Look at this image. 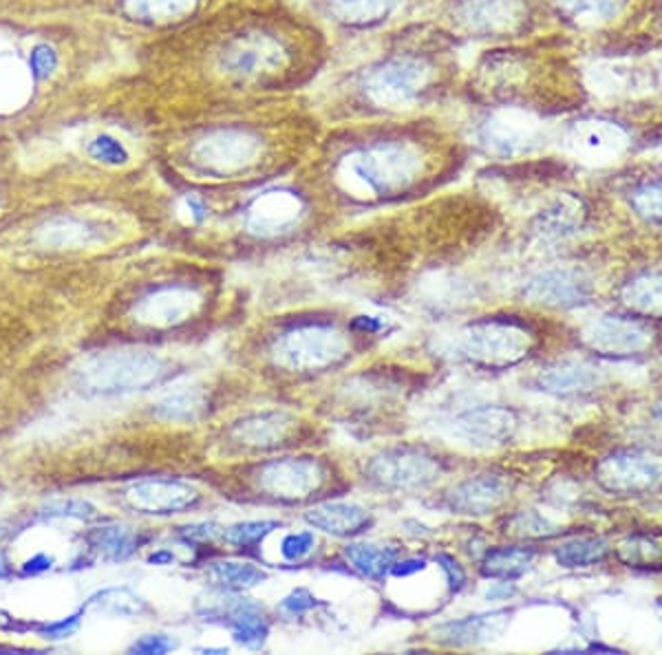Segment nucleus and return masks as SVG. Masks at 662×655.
I'll return each instance as SVG.
<instances>
[{"label":"nucleus","mask_w":662,"mask_h":655,"mask_svg":"<svg viewBox=\"0 0 662 655\" xmlns=\"http://www.w3.org/2000/svg\"><path fill=\"white\" fill-rule=\"evenodd\" d=\"M429 69L416 58H394L369 71L364 77L366 96L381 107L400 109L411 105L426 86Z\"/></svg>","instance_id":"obj_4"},{"label":"nucleus","mask_w":662,"mask_h":655,"mask_svg":"<svg viewBox=\"0 0 662 655\" xmlns=\"http://www.w3.org/2000/svg\"><path fill=\"white\" fill-rule=\"evenodd\" d=\"M321 482V471L314 461L286 459L263 468L261 486L282 499H301Z\"/></svg>","instance_id":"obj_15"},{"label":"nucleus","mask_w":662,"mask_h":655,"mask_svg":"<svg viewBox=\"0 0 662 655\" xmlns=\"http://www.w3.org/2000/svg\"><path fill=\"white\" fill-rule=\"evenodd\" d=\"M616 554L629 568H658L662 566V538L653 534H634L618 545Z\"/></svg>","instance_id":"obj_30"},{"label":"nucleus","mask_w":662,"mask_h":655,"mask_svg":"<svg viewBox=\"0 0 662 655\" xmlns=\"http://www.w3.org/2000/svg\"><path fill=\"white\" fill-rule=\"evenodd\" d=\"M597 371L581 360H563L539 373V385L543 387V391L558 396L590 391L592 387H597Z\"/></svg>","instance_id":"obj_19"},{"label":"nucleus","mask_w":662,"mask_h":655,"mask_svg":"<svg viewBox=\"0 0 662 655\" xmlns=\"http://www.w3.org/2000/svg\"><path fill=\"white\" fill-rule=\"evenodd\" d=\"M258 153V140L250 133L226 131L215 135L204 148V161L221 172L245 168Z\"/></svg>","instance_id":"obj_18"},{"label":"nucleus","mask_w":662,"mask_h":655,"mask_svg":"<svg viewBox=\"0 0 662 655\" xmlns=\"http://www.w3.org/2000/svg\"><path fill=\"white\" fill-rule=\"evenodd\" d=\"M305 519L310 525L334 536H351L369 525V514L353 504H327L308 512Z\"/></svg>","instance_id":"obj_21"},{"label":"nucleus","mask_w":662,"mask_h":655,"mask_svg":"<svg viewBox=\"0 0 662 655\" xmlns=\"http://www.w3.org/2000/svg\"><path fill=\"white\" fill-rule=\"evenodd\" d=\"M510 497V486L499 475H480L457 486L450 495V508L459 514H489Z\"/></svg>","instance_id":"obj_16"},{"label":"nucleus","mask_w":662,"mask_h":655,"mask_svg":"<svg viewBox=\"0 0 662 655\" xmlns=\"http://www.w3.org/2000/svg\"><path fill=\"white\" fill-rule=\"evenodd\" d=\"M353 329H362V331H375L377 329V323H373L371 318H358L356 323H353Z\"/></svg>","instance_id":"obj_53"},{"label":"nucleus","mask_w":662,"mask_h":655,"mask_svg":"<svg viewBox=\"0 0 662 655\" xmlns=\"http://www.w3.org/2000/svg\"><path fill=\"white\" fill-rule=\"evenodd\" d=\"M14 577V566L12 560L8 558L5 551H0V581H8Z\"/></svg>","instance_id":"obj_52"},{"label":"nucleus","mask_w":662,"mask_h":655,"mask_svg":"<svg viewBox=\"0 0 662 655\" xmlns=\"http://www.w3.org/2000/svg\"><path fill=\"white\" fill-rule=\"evenodd\" d=\"M318 605H321L318 598L314 594H310L308 590H294L290 596L282 598L280 609L286 611V614H290V616H303V614H308L310 609H314Z\"/></svg>","instance_id":"obj_44"},{"label":"nucleus","mask_w":662,"mask_h":655,"mask_svg":"<svg viewBox=\"0 0 662 655\" xmlns=\"http://www.w3.org/2000/svg\"><path fill=\"white\" fill-rule=\"evenodd\" d=\"M345 556L353 566V570H358L362 577L381 581L392 572L396 558H398V551L392 547L353 543V545L345 547Z\"/></svg>","instance_id":"obj_26"},{"label":"nucleus","mask_w":662,"mask_h":655,"mask_svg":"<svg viewBox=\"0 0 662 655\" xmlns=\"http://www.w3.org/2000/svg\"><path fill=\"white\" fill-rule=\"evenodd\" d=\"M435 560H437V563H440V568L446 572L448 585H450L455 592H457V590H461V585H464L466 577H464L461 568L457 566V560H455V558H450V556H446V554H440Z\"/></svg>","instance_id":"obj_46"},{"label":"nucleus","mask_w":662,"mask_h":655,"mask_svg":"<svg viewBox=\"0 0 662 655\" xmlns=\"http://www.w3.org/2000/svg\"><path fill=\"white\" fill-rule=\"evenodd\" d=\"M655 415H658V420L662 422V400L655 404Z\"/></svg>","instance_id":"obj_54"},{"label":"nucleus","mask_w":662,"mask_h":655,"mask_svg":"<svg viewBox=\"0 0 662 655\" xmlns=\"http://www.w3.org/2000/svg\"><path fill=\"white\" fill-rule=\"evenodd\" d=\"M314 547V534L312 532H299V534H288L280 543V554L286 556L288 560H299L305 554H310V549Z\"/></svg>","instance_id":"obj_43"},{"label":"nucleus","mask_w":662,"mask_h":655,"mask_svg":"<svg viewBox=\"0 0 662 655\" xmlns=\"http://www.w3.org/2000/svg\"><path fill=\"white\" fill-rule=\"evenodd\" d=\"M461 349L470 360L484 366H510L528 355L530 336L510 320H486L466 331Z\"/></svg>","instance_id":"obj_3"},{"label":"nucleus","mask_w":662,"mask_h":655,"mask_svg":"<svg viewBox=\"0 0 662 655\" xmlns=\"http://www.w3.org/2000/svg\"><path fill=\"white\" fill-rule=\"evenodd\" d=\"M418 170V157L402 146H375L345 159L342 174L369 193H389Z\"/></svg>","instance_id":"obj_2"},{"label":"nucleus","mask_w":662,"mask_h":655,"mask_svg":"<svg viewBox=\"0 0 662 655\" xmlns=\"http://www.w3.org/2000/svg\"><path fill=\"white\" fill-rule=\"evenodd\" d=\"M499 616H502V614L466 618V620L446 624L442 631H444V635H446V642H450V644H470V642H478V640L486 638L489 631H491V624H493Z\"/></svg>","instance_id":"obj_33"},{"label":"nucleus","mask_w":662,"mask_h":655,"mask_svg":"<svg viewBox=\"0 0 662 655\" xmlns=\"http://www.w3.org/2000/svg\"><path fill=\"white\" fill-rule=\"evenodd\" d=\"M607 543L599 536H581L573 538L558 547L556 560L563 568H588L607 556Z\"/></svg>","instance_id":"obj_29"},{"label":"nucleus","mask_w":662,"mask_h":655,"mask_svg":"<svg viewBox=\"0 0 662 655\" xmlns=\"http://www.w3.org/2000/svg\"><path fill=\"white\" fill-rule=\"evenodd\" d=\"M286 60V51L282 47L263 34H252L239 38L224 56V64L230 73L254 77L267 71H274Z\"/></svg>","instance_id":"obj_14"},{"label":"nucleus","mask_w":662,"mask_h":655,"mask_svg":"<svg viewBox=\"0 0 662 655\" xmlns=\"http://www.w3.org/2000/svg\"><path fill=\"white\" fill-rule=\"evenodd\" d=\"M210 574L224 587H252L265 581V574L250 563H215Z\"/></svg>","instance_id":"obj_37"},{"label":"nucleus","mask_w":662,"mask_h":655,"mask_svg":"<svg viewBox=\"0 0 662 655\" xmlns=\"http://www.w3.org/2000/svg\"><path fill=\"white\" fill-rule=\"evenodd\" d=\"M583 223V206L575 197H561L547 206L537 219V232L545 239H563L575 234Z\"/></svg>","instance_id":"obj_23"},{"label":"nucleus","mask_w":662,"mask_h":655,"mask_svg":"<svg viewBox=\"0 0 662 655\" xmlns=\"http://www.w3.org/2000/svg\"><path fill=\"white\" fill-rule=\"evenodd\" d=\"M193 299L188 292H181V290H164V292H157L155 296L146 299L144 305L140 307L142 312V320H148V323H172L177 320L181 314L188 312V307H191Z\"/></svg>","instance_id":"obj_31"},{"label":"nucleus","mask_w":662,"mask_h":655,"mask_svg":"<svg viewBox=\"0 0 662 655\" xmlns=\"http://www.w3.org/2000/svg\"><path fill=\"white\" fill-rule=\"evenodd\" d=\"M422 570H426V560H422V558H409V560H400V563H394L392 574L396 579H407V577L418 574Z\"/></svg>","instance_id":"obj_49"},{"label":"nucleus","mask_w":662,"mask_h":655,"mask_svg":"<svg viewBox=\"0 0 662 655\" xmlns=\"http://www.w3.org/2000/svg\"><path fill=\"white\" fill-rule=\"evenodd\" d=\"M373 482L387 488H424L440 475V463L413 448H396L375 457L369 463Z\"/></svg>","instance_id":"obj_6"},{"label":"nucleus","mask_w":662,"mask_h":655,"mask_svg":"<svg viewBox=\"0 0 662 655\" xmlns=\"http://www.w3.org/2000/svg\"><path fill=\"white\" fill-rule=\"evenodd\" d=\"M301 213H303V204L297 195L276 191L254 202L248 215V226L258 234H276L294 226Z\"/></svg>","instance_id":"obj_17"},{"label":"nucleus","mask_w":662,"mask_h":655,"mask_svg":"<svg viewBox=\"0 0 662 655\" xmlns=\"http://www.w3.org/2000/svg\"><path fill=\"white\" fill-rule=\"evenodd\" d=\"M86 607L105 611L109 616H120V618H133V616H140L148 609L146 603L127 587L103 590L96 596L88 598Z\"/></svg>","instance_id":"obj_32"},{"label":"nucleus","mask_w":662,"mask_h":655,"mask_svg":"<svg viewBox=\"0 0 662 655\" xmlns=\"http://www.w3.org/2000/svg\"><path fill=\"white\" fill-rule=\"evenodd\" d=\"M597 480L614 495H647L662 484V465L642 452L618 450L601 459Z\"/></svg>","instance_id":"obj_5"},{"label":"nucleus","mask_w":662,"mask_h":655,"mask_svg":"<svg viewBox=\"0 0 662 655\" xmlns=\"http://www.w3.org/2000/svg\"><path fill=\"white\" fill-rule=\"evenodd\" d=\"M269 633L263 616L252 614L248 609H239L232 618V635L243 646H261Z\"/></svg>","instance_id":"obj_38"},{"label":"nucleus","mask_w":662,"mask_h":655,"mask_svg":"<svg viewBox=\"0 0 662 655\" xmlns=\"http://www.w3.org/2000/svg\"><path fill=\"white\" fill-rule=\"evenodd\" d=\"M660 607H662V603H660Z\"/></svg>","instance_id":"obj_55"},{"label":"nucleus","mask_w":662,"mask_h":655,"mask_svg":"<svg viewBox=\"0 0 662 655\" xmlns=\"http://www.w3.org/2000/svg\"><path fill=\"white\" fill-rule=\"evenodd\" d=\"M286 426L288 424H282V417H278V415H263V417L245 422L237 430L245 444L272 446L274 439H280L282 433H286Z\"/></svg>","instance_id":"obj_34"},{"label":"nucleus","mask_w":662,"mask_h":655,"mask_svg":"<svg viewBox=\"0 0 662 655\" xmlns=\"http://www.w3.org/2000/svg\"><path fill=\"white\" fill-rule=\"evenodd\" d=\"M174 648V640L164 635V633H151V635H144L140 638L133 646H131V653H144V655H161V653H168Z\"/></svg>","instance_id":"obj_45"},{"label":"nucleus","mask_w":662,"mask_h":655,"mask_svg":"<svg viewBox=\"0 0 662 655\" xmlns=\"http://www.w3.org/2000/svg\"><path fill=\"white\" fill-rule=\"evenodd\" d=\"M629 202L640 219L647 223H662V179L640 185Z\"/></svg>","instance_id":"obj_36"},{"label":"nucleus","mask_w":662,"mask_h":655,"mask_svg":"<svg viewBox=\"0 0 662 655\" xmlns=\"http://www.w3.org/2000/svg\"><path fill=\"white\" fill-rule=\"evenodd\" d=\"M148 563H151V566H172V563H174V554L168 551V549L153 551V554L148 556Z\"/></svg>","instance_id":"obj_51"},{"label":"nucleus","mask_w":662,"mask_h":655,"mask_svg":"<svg viewBox=\"0 0 662 655\" xmlns=\"http://www.w3.org/2000/svg\"><path fill=\"white\" fill-rule=\"evenodd\" d=\"M532 558H534V551L526 549V547H497L486 554L482 572L489 579L513 581V579L523 577L530 570Z\"/></svg>","instance_id":"obj_27"},{"label":"nucleus","mask_w":662,"mask_h":655,"mask_svg":"<svg viewBox=\"0 0 662 655\" xmlns=\"http://www.w3.org/2000/svg\"><path fill=\"white\" fill-rule=\"evenodd\" d=\"M84 541L93 551H98L107 560H127L142 545L140 534L124 525H105L91 530Z\"/></svg>","instance_id":"obj_24"},{"label":"nucleus","mask_w":662,"mask_h":655,"mask_svg":"<svg viewBox=\"0 0 662 655\" xmlns=\"http://www.w3.org/2000/svg\"><path fill=\"white\" fill-rule=\"evenodd\" d=\"M280 360L294 368H323L345 355V342L329 327H303L278 342Z\"/></svg>","instance_id":"obj_7"},{"label":"nucleus","mask_w":662,"mask_h":655,"mask_svg":"<svg viewBox=\"0 0 662 655\" xmlns=\"http://www.w3.org/2000/svg\"><path fill=\"white\" fill-rule=\"evenodd\" d=\"M200 409H202L200 396L185 391V393H177V396H170L164 402H159L155 413H157V417H164V420H193Z\"/></svg>","instance_id":"obj_39"},{"label":"nucleus","mask_w":662,"mask_h":655,"mask_svg":"<svg viewBox=\"0 0 662 655\" xmlns=\"http://www.w3.org/2000/svg\"><path fill=\"white\" fill-rule=\"evenodd\" d=\"M482 137L499 155H519L539 144L541 122L523 111H499L484 124Z\"/></svg>","instance_id":"obj_9"},{"label":"nucleus","mask_w":662,"mask_h":655,"mask_svg":"<svg viewBox=\"0 0 662 655\" xmlns=\"http://www.w3.org/2000/svg\"><path fill=\"white\" fill-rule=\"evenodd\" d=\"M82 614L84 609L67 616V618H60V620H51V622H36V633L45 640H67L71 638L77 627H80V620H82Z\"/></svg>","instance_id":"obj_41"},{"label":"nucleus","mask_w":662,"mask_h":655,"mask_svg":"<svg viewBox=\"0 0 662 655\" xmlns=\"http://www.w3.org/2000/svg\"><path fill=\"white\" fill-rule=\"evenodd\" d=\"M579 25H601L621 14L627 0H554Z\"/></svg>","instance_id":"obj_28"},{"label":"nucleus","mask_w":662,"mask_h":655,"mask_svg":"<svg viewBox=\"0 0 662 655\" xmlns=\"http://www.w3.org/2000/svg\"><path fill=\"white\" fill-rule=\"evenodd\" d=\"M526 296L532 299L534 303H541L547 307L570 310V307H579L588 301L590 288L577 271L552 269V271H543L530 280Z\"/></svg>","instance_id":"obj_12"},{"label":"nucleus","mask_w":662,"mask_h":655,"mask_svg":"<svg viewBox=\"0 0 662 655\" xmlns=\"http://www.w3.org/2000/svg\"><path fill=\"white\" fill-rule=\"evenodd\" d=\"M53 556H49V554H36L34 558H29L27 563L23 566V574L25 577H38V574H43V572H49L51 568H53Z\"/></svg>","instance_id":"obj_47"},{"label":"nucleus","mask_w":662,"mask_h":655,"mask_svg":"<svg viewBox=\"0 0 662 655\" xmlns=\"http://www.w3.org/2000/svg\"><path fill=\"white\" fill-rule=\"evenodd\" d=\"M461 435L470 439V444H502V439L510 437V430L515 426L513 415L502 409H482L472 411L459 417L457 422Z\"/></svg>","instance_id":"obj_20"},{"label":"nucleus","mask_w":662,"mask_h":655,"mask_svg":"<svg viewBox=\"0 0 662 655\" xmlns=\"http://www.w3.org/2000/svg\"><path fill=\"white\" fill-rule=\"evenodd\" d=\"M459 21L480 34H504L521 25L526 10L521 0H461Z\"/></svg>","instance_id":"obj_13"},{"label":"nucleus","mask_w":662,"mask_h":655,"mask_svg":"<svg viewBox=\"0 0 662 655\" xmlns=\"http://www.w3.org/2000/svg\"><path fill=\"white\" fill-rule=\"evenodd\" d=\"M188 541H213L219 534V527L215 523H197V525H188L181 532Z\"/></svg>","instance_id":"obj_48"},{"label":"nucleus","mask_w":662,"mask_h":655,"mask_svg":"<svg viewBox=\"0 0 662 655\" xmlns=\"http://www.w3.org/2000/svg\"><path fill=\"white\" fill-rule=\"evenodd\" d=\"M586 342L590 349L603 355H636L651 344V331L640 318L603 316L586 331Z\"/></svg>","instance_id":"obj_8"},{"label":"nucleus","mask_w":662,"mask_h":655,"mask_svg":"<svg viewBox=\"0 0 662 655\" xmlns=\"http://www.w3.org/2000/svg\"><path fill=\"white\" fill-rule=\"evenodd\" d=\"M274 527H278V523H274V521H248V523H239V525H232L230 530H226L224 538L237 547H248V545L261 543Z\"/></svg>","instance_id":"obj_40"},{"label":"nucleus","mask_w":662,"mask_h":655,"mask_svg":"<svg viewBox=\"0 0 662 655\" xmlns=\"http://www.w3.org/2000/svg\"><path fill=\"white\" fill-rule=\"evenodd\" d=\"M567 146L586 161L603 163L623 155L627 148V133L618 124L605 120L579 122L567 135Z\"/></svg>","instance_id":"obj_11"},{"label":"nucleus","mask_w":662,"mask_h":655,"mask_svg":"<svg viewBox=\"0 0 662 655\" xmlns=\"http://www.w3.org/2000/svg\"><path fill=\"white\" fill-rule=\"evenodd\" d=\"M129 506L144 514H179L200 501V493L181 482H140L124 493Z\"/></svg>","instance_id":"obj_10"},{"label":"nucleus","mask_w":662,"mask_h":655,"mask_svg":"<svg viewBox=\"0 0 662 655\" xmlns=\"http://www.w3.org/2000/svg\"><path fill=\"white\" fill-rule=\"evenodd\" d=\"M513 525L517 530V534L521 536H547V534H554L552 525L539 517L537 512H521L519 517L513 519Z\"/></svg>","instance_id":"obj_42"},{"label":"nucleus","mask_w":662,"mask_h":655,"mask_svg":"<svg viewBox=\"0 0 662 655\" xmlns=\"http://www.w3.org/2000/svg\"><path fill=\"white\" fill-rule=\"evenodd\" d=\"M164 364L146 351H113L91 357L77 371L80 387L88 393H131L159 383Z\"/></svg>","instance_id":"obj_1"},{"label":"nucleus","mask_w":662,"mask_h":655,"mask_svg":"<svg viewBox=\"0 0 662 655\" xmlns=\"http://www.w3.org/2000/svg\"><path fill=\"white\" fill-rule=\"evenodd\" d=\"M402 0H332V12L347 25H375L387 21Z\"/></svg>","instance_id":"obj_25"},{"label":"nucleus","mask_w":662,"mask_h":655,"mask_svg":"<svg viewBox=\"0 0 662 655\" xmlns=\"http://www.w3.org/2000/svg\"><path fill=\"white\" fill-rule=\"evenodd\" d=\"M623 305L642 318H662V274H642L623 288Z\"/></svg>","instance_id":"obj_22"},{"label":"nucleus","mask_w":662,"mask_h":655,"mask_svg":"<svg viewBox=\"0 0 662 655\" xmlns=\"http://www.w3.org/2000/svg\"><path fill=\"white\" fill-rule=\"evenodd\" d=\"M29 629H36V622H23V620H19L16 616H12L10 611L0 609V631H16V633H23V631H29Z\"/></svg>","instance_id":"obj_50"},{"label":"nucleus","mask_w":662,"mask_h":655,"mask_svg":"<svg viewBox=\"0 0 662 655\" xmlns=\"http://www.w3.org/2000/svg\"><path fill=\"white\" fill-rule=\"evenodd\" d=\"M38 514H40V519H75V521H84V523L100 519L98 508L82 499L49 501L38 510Z\"/></svg>","instance_id":"obj_35"}]
</instances>
